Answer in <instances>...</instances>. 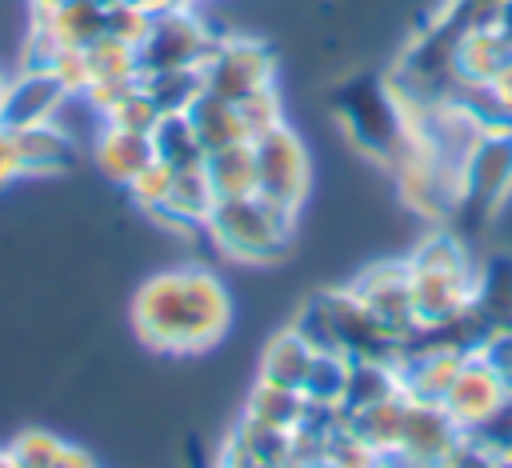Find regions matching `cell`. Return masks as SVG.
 Listing matches in <instances>:
<instances>
[{
	"label": "cell",
	"instance_id": "cell-1",
	"mask_svg": "<svg viewBox=\"0 0 512 468\" xmlns=\"http://www.w3.org/2000/svg\"><path fill=\"white\" fill-rule=\"evenodd\" d=\"M232 324V296L204 264H180L148 276L132 296L136 336L164 356H196Z\"/></svg>",
	"mask_w": 512,
	"mask_h": 468
},
{
	"label": "cell",
	"instance_id": "cell-2",
	"mask_svg": "<svg viewBox=\"0 0 512 468\" xmlns=\"http://www.w3.org/2000/svg\"><path fill=\"white\" fill-rule=\"evenodd\" d=\"M408 276H412V304H416V324L432 328L452 320L472 304L476 292V268L460 244L456 232L440 228L424 236L412 256H408Z\"/></svg>",
	"mask_w": 512,
	"mask_h": 468
},
{
	"label": "cell",
	"instance_id": "cell-3",
	"mask_svg": "<svg viewBox=\"0 0 512 468\" xmlns=\"http://www.w3.org/2000/svg\"><path fill=\"white\" fill-rule=\"evenodd\" d=\"M332 108L340 116V124L348 128V140L384 160L388 168L400 160V152L412 144V124H408V112L400 104V96L392 92L388 80L372 76V72H360V76H348L336 92H332Z\"/></svg>",
	"mask_w": 512,
	"mask_h": 468
},
{
	"label": "cell",
	"instance_id": "cell-4",
	"mask_svg": "<svg viewBox=\"0 0 512 468\" xmlns=\"http://www.w3.org/2000/svg\"><path fill=\"white\" fill-rule=\"evenodd\" d=\"M204 228L224 256L244 260V264H272L292 244V212L268 204L256 192L216 200Z\"/></svg>",
	"mask_w": 512,
	"mask_h": 468
},
{
	"label": "cell",
	"instance_id": "cell-5",
	"mask_svg": "<svg viewBox=\"0 0 512 468\" xmlns=\"http://www.w3.org/2000/svg\"><path fill=\"white\" fill-rule=\"evenodd\" d=\"M512 192V128H480L468 144L456 176V208L460 224H488L492 212Z\"/></svg>",
	"mask_w": 512,
	"mask_h": 468
},
{
	"label": "cell",
	"instance_id": "cell-6",
	"mask_svg": "<svg viewBox=\"0 0 512 468\" xmlns=\"http://www.w3.org/2000/svg\"><path fill=\"white\" fill-rule=\"evenodd\" d=\"M252 148H256V196H264L268 204L296 216V208L304 204L308 184H312V164H308L304 140L288 124H280V128L264 132L260 140H252Z\"/></svg>",
	"mask_w": 512,
	"mask_h": 468
},
{
	"label": "cell",
	"instance_id": "cell-7",
	"mask_svg": "<svg viewBox=\"0 0 512 468\" xmlns=\"http://www.w3.org/2000/svg\"><path fill=\"white\" fill-rule=\"evenodd\" d=\"M200 80H204V92L240 104L244 96L276 84V60L268 44L252 36H216L212 52L200 64Z\"/></svg>",
	"mask_w": 512,
	"mask_h": 468
},
{
	"label": "cell",
	"instance_id": "cell-8",
	"mask_svg": "<svg viewBox=\"0 0 512 468\" xmlns=\"http://www.w3.org/2000/svg\"><path fill=\"white\" fill-rule=\"evenodd\" d=\"M216 36L204 28V20L192 12V4L156 12L148 24V36L136 48L140 76L144 72H168V68H200L204 56L212 52Z\"/></svg>",
	"mask_w": 512,
	"mask_h": 468
},
{
	"label": "cell",
	"instance_id": "cell-9",
	"mask_svg": "<svg viewBox=\"0 0 512 468\" xmlns=\"http://www.w3.org/2000/svg\"><path fill=\"white\" fill-rule=\"evenodd\" d=\"M356 300L404 344L420 324H416V304H412V276H408V260H384L364 268L352 284Z\"/></svg>",
	"mask_w": 512,
	"mask_h": 468
},
{
	"label": "cell",
	"instance_id": "cell-10",
	"mask_svg": "<svg viewBox=\"0 0 512 468\" xmlns=\"http://www.w3.org/2000/svg\"><path fill=\"white\" fill-rule=\"evenodd\" d=\"M68 96L72 92L60 84L56 72H48V68H20V76H12L4 84L0 128L16 132V128H32V124H48L68 104Z\"/></svg>",
	"mask_w": 512,
	"mask_h": 468
},
{
	"label": "cell",
	"instance_id": "cell-11",
	"mask_svg": "<svg viewBox=\"0 0 512 468\" xmlns=\"http://www.w3.org/2000/svg\"><path fill=\"white\" fill-rule=\"evenodd\" d=\"M508 400V392H504V384L496 380V372L480 360V356H468L464 364H460V372L452 376V384H448V392H444V412L464 428V432H476L500 404Z\"/></svg>",
	"mask_w": 512,
	"mask_h": 468
},
{
	"label": "cell",
	"instance_id": "cell-12",
	"mask_svg": "<svg viewBox=\"0 0 512 468\" xmlns=\"http://www.w3.org/2000/svg\"><path fill=\"white\" fill-rule=\"evenodd\" d=\"M12 144H16L20 176H56V172H68L72 160H76V144L56 120L32 124V128H16Z\"/></svg>",
	"mask_w": 512,
	"mask_h": 468
},
{
	"label": "cell",
	"instance_id": "cell-13",
	"mask_svg": "<svg viewBox=\"0 0 512 468\" xmlns=\"http://www.w3.org/2000/svg\"><path fill=\"white\" fill-rule=\"evenodd\" d=\"M32 28H40L56 48H88L104 36V4L96 0H64L56 8L36 12Z\"/></svg>",
	"mask_w": 512,
	"mask_h": 468
},
{
	"label": "cell",
	"instance_id": "cell-14",
	"mask_svg": "<svg viewBox=\"0 0 512 468\" xmlns=\"http://www.w3.org/2000/svg\"><path fill=\"white\" fill-rule=\"evenodd\" d=\"M96 164L108 180L116 184H132L156 156H152V140L148 132H128V128H116V124H104L100 136H96Z\"/></svg>",
	"mask_w": 512,
	"mask_h": 468
},
{
	"label": "cell",
	"instance_id": "cell-15",
	"mask_svg": "<svg viewBox=\"0 0 512 468\" xmlns=\"http://www.w3.org/2000/svg\"><path fill=\"white\" fill-rule=\"evenodd\" d=\"M312 356H316V348L288 324V328H280V332H272L264 340L260 360H256V380H268V384H280V388H296L300 392Z\"/></svg>",
	"mask_w": 512,
	"mask_h": 468
},
{
	"label": "cell",
	"instance_id": "cell-16",
	"mask_svg": "<svg viewBox=\"0 0 512 468\" xmlns=\"http://www.w3.org/2000/svg\"><path fill=\"white\" fill-rule=\"evenodd\" d=\"M512 60V48L504 44V36L492 24L468 28L456 44V80L468 84H492L500 76V68Z\"/></svg>",
	"mask_w": 512,
	"mask_h": 468
},
{
	"label": "cell",
	"instance_id": "cell-17",
	"mask_svg": "<svg viewBox=\"0 0 512 468\" xmlns=\"http://www.w3.org/2000/svg\"><path fill=\"white\" fill-rule=\"evenodd\" d=\"M216 204V192L204 176V168H180L172 176V188H168V200L160 204V220L172 224V228H204L208 212Z\"/></svg>",
	"mask_w": 512,
	"mask_h": 468
},
{
	"label": "cell",
	"instance_id": "cell-18",
	"mask_svg": "<svg viewBox=\"0 0 512 468\" xmlns=\"http://www.w3.org/2000/svg\"><path fill=\"white\" fill-rule=\"evenodd\" d=\"M204 176H208L216 200L252 196L256 192V148H252V140H240V144L208 152L204 156Z\"/></svg>",
	"mask_w": 512,
	"mask_h": 468
},
{
	"label": "cell",
	"instance_id": "cell-19",
	"mask_svg": "<svg viewBox=\"0 0 512 468\" xmlns=\"http://www.w3.org/2000/svg\"><path fill=\"white\" fill-rule=\"evenodd\" d=\"M188 120L204 144V152H216V148H228V144H240L248 140L244 132V120H240V108L224 96H212V92H200L192 104H188Z\"/></svg>",
	"mask_w": 512,
	"mask_h": 468
},
{
	"label": "cell",
	"instance_id": "cell-20",
	"mask_svg": "<svg viewBox=\"0 0 512 468\" xmlns=\"http://www.w3.org/2000/svg\"><path fill=\"white\" fill-rule=\"evenodd\" d=\"M148 140H152V156L160 164H168L176 172L180 168H204V156L208 152H204V144H200L188 112H164L156 120V128L148 132Z\"/></svg>",
	"mask_w": 512,
	"mask_h": 468
},
{
	"label": "cell",
	"instance_id": "cell-21",
	"mask_svg": "<svg viewBox=\"0 0 512 468\" xmlns=\"http://www.w3.org/2000/svg\"><path fill=\"white\" fill-rule=\"evenodd\" d=\"M400 392V376H396V364L392 360H348V384H344V416L352 412H364L388 396Z\"/></svg>",
	"mask_w": 512,
	"mask_h": 468
},
{
	"label": "cell",
	"instance_id": "cell-22",
	"mask_svg": "<svg viewBox=\"0 0 512 468\" xmlns=\"http://www.w3.org/2000/svg\"><path fill=\"white\" fill-rule=\"evenodd\" d=\"M404 420H408V396H404V392H396V396H388V400H380V404H372V408L348 416V424H352L380 456H388V452L400 448Z\"/></svg>",
	"mask_w": 512,
	"mask_h": 468
},
{
	"label": "cell",
	"instance_id": "cell-23",
	"mask_svg": "<svg viewBox=\"0 0 512 468\" xmlns=\"http://www.w3.org/2000/svg\"><path fill=\"white\" fill-rule=\"evenodd\" d=\"M304 392L296 388H280V384H268V380H256L252 392H248V404H244V416L268 424V428H284V432H296V424L304 420Z\"/></svg>",
	"mask_w": 512,
	"mask_h": 468
},
{
	"label": "cell",
	"instance_id": "cell-24",
	"mask_svg": "<svg viewBox=\"0 0 512 468\" xmlns=\"http://www.w3.org/2000/svg\"><path fill=\"white\" fill-rule=\"evenodd\" d=\"M472 304L492 328H512V256H492L484 268H476Z\"/></svg>",
	"mask_w": 512,
	"mask_h": 468
},
{
	"label": "cell",
	"instance_id": "cell-25",
	"mask_svg": "<svg viewBox=\"0 0 512 468\" xmlns=\"http://www.w3.org/2000/svg\"><path fill=\"white\" fill-rule=\"evenodd\" d=\"M144 92L160 112H188V104L204 92L200 68H168V72H144L140 76Z\"/></svg>",
	"mask_w": 512,
	"mask_h": 468
},
{
	"label": "cell",
	"instance_id": "cell-26",
	"mask_svg": "<svg viewBox=\"0 0 512 468\" xmlns=\"http://www.w3.org/2000/svg\"><path fill=\"white\" fill-rule=\"evenodd\" d=\"M228 440H232L236 448H244L248 456H256L260 464H268V468H284V464L292 460V432L268 428V424H260V420H252V416H240V424L232 428Z\"/></svg>",
	"mask_w": 512,
	"mask_h": 468
},
{
	"label": "cell",
	"instance_id": "cell-27",
	"mask_svg": "<svg viewBox=\"0 0 512 468\" xmlns=\"http://www.w3.org/2000/svg\"><path fill=\"white\" fill-rule=\"evenodd\" d=\"M84 60H88V84L96 80H132L140 76V60H136V48L116 40V36H100L84 48Z\"/></svg>",
	"mask_w": 512,
	"mask_h": 468
},
{
	"label": "cell",
	"instance_id": "cell-28",
	"mask_svg": "<svg viewBox=\"0 0 512 468\" xmlns=\"http://www.w3.org/2000/svg\"><path fill=\"white\" fill-rule=\"evenodd\" d=\"M344 384H348V356L340 352H316L308 364V376L300 384L308 404H336L344 400Z\"/></svg>",
	"mask_w": 512,
	"mask_h": 468
},
{
	"label": "cell",
	"instance_id": "cell-29",
	"mask_svg": "<svg viewBox=\"0 0 512 468\" xmlns=\"http://www.w3.org/2000/svg\"><path fill=\"white\" fill-rule=\"evenodd\" d=\"M60 448H64V440L56 432H48V428H24V432H16L4 444V456H8L12 468H52L56 456H60Z\"/></svg>",
	"mask_w": 512,
	"mask_h": 468
},
{
	"label": "cell",
	"instance_id": "cell-30",
	"mask_svg": "<svg viewBox=\"0 0 512 468\" xmlns=\"http://www.w3.org/2000/svg\"><path fill=\"white\" fill-rule=\"evenodd\" d=\"M236 108H240V120H244L248 140H260L264 132H272V128L284 124V104H280L276 84H268V88H260V92H252V96H244Z\"/></svg>",
	"mask_w": 512,
	"mask_h": 468
},
{
	"label": "cell",
	"instance_id": "cell-31",
	"mask_svg": "<svg viewBox=\"0 0 512 468\" xmlns=\"http://www.w3.org/2000/svg\"><path fill=\"white\" fill-rule=\"evenodd\" d=\"M160 116L164 112L152 104V96L144 92V84H136L116 108L104 112V124H116V128H128V132H152Z\"/></svg>",
	"mask_w": 512,
	"mask_h": 468
},
{
	"label": "cell",
	"instance_id": "cell-32",
	"mask_svg": "<svg viewBox=\"0 0 512 468\" xmlns=\"http://www.w3.org/2000/svg\"><path fill=\"white\" fill-rule=\"evenodd\" d=\"M148 24H152V12H144L132 0H116L104 8V36H116L132 48H140V40L148 36Z\"/></svg>",
	"mask_w": 512,
	"mask_h": 468
},
{
	"label": "cell",
	"instance_id": "cell-33",
	"mask_svg": "<svg viewBox=\"0 0 512 468\" xmlns=\"http://www.w3.org/2000/svg\"><path fill=\"white\" fill-rule=\"evenodd\" d=\"M172 176H176V168H168V164H160V160H152L132 184H128V192H132V200L144 208V212H160V204L168 200V188H172Z\"/></svg>",
	"mask_w": 512,
	"mask_h": 468
},
{
	"label": "cell",
	"instance_id": "cell-34",
	"mask_svg": "<svg viewBox=\"0 0 512 468\" xmlns=\"http://www.w3.org/2000/svg\"><path fill=\"white\" fill-rule=\"evenodd\" d=\"M476 356L496 372V380H500L504 392L512 396V328H492V336L480 344Z\"/></svg>",
	"mask_w": 512,
	"mask_h": 468
},
{
	"label": "cell",
	"instance_id": "cell-35",
	"mask_svg": "<svg viewBox=\"0 0 512 468\" xmlns=\"http://www.w3.org/2000/svg\"><path fill=\"white\" fill-rule=\"evenodd\" d=\"M16 176H20L16 144H12V132H8V128H0V188H8Z\"/></svg>",
	"mask_w": 512,
	"mask_h": 468
},
{
	"label": "cell",
	"instance_id": "cell-36",
	"mask_svg": "<svg viewBox=\"0 0 512 468\" xmlns=\"http://www.w3.org/2000/svg\"><path fill=\"white\" fill-rule=\"evenodd\" d=\"M52 468H96V460H92V452H84L80 444H68V440H64V448H60V456H56Z\"/></svg>",
	"mask_w": 512,
	"mask_h": 468
},
{
	"label": "cell",
	"instance_id": "cell-37",
	"mask_svg": "<svg viewBox=\"0 0 512 468\" xmlns=\"http://www.w3.org/2000/svg\"><path fill=\"white\" fill-rule=\"evenodd\" d=\"M492 28L504 36V44L512 48V0H500V8H496V20H492Z\"/></svg>",
	"mask_w": 512,
	"mask_h": 468
},
{
	"label": "cell",
	"instance_id": "cell-38",
	"mask_svg": "<svg viewBox=\"0 0 512 468\" xmlns=\"http://www.w3.org/2000/svg\"><path fill=\"white\" fill-rule=\"evenodd\" d=\"M132 4H140L144 12H172V8H184V4H192V0H132Z\"/></svg>",
	"mask_w": 512,
	"mask_h": 468
},
{
	"label": "cell",
	"instance_id": "cell-39",
	"mask_svg": "<svg viewBox=\"0 0 512 468\" xmlns=\"http://www.w3.org/2000/svg\"><path fill=\"white\" fill-rule=\"evenodd\" d=\"M56 4H64V0H32V12H44V8H56Z\"/></svg>",
	"mask_w": 512,
	"mask_h": 468
},
{
	"label": "cell",
	"instance_id": "cell-40",
	"mask_svg": "<svg viewBox=\"0 0 512 468\" xmlns=\"http://www.w3.org/2000/svg\"><path fill=\"white\" fill-rule=\"evenodd\" d=\"M0 468H8V456H4V448H0Z\"/></svg>",
	"mask_w": 512,
	"mask_h": 468
},
{
	"label": "cell",
	"instance_id": "cell-41",
	"mask_svg": "<svg viewBox=\"0 0 512 468\" xmlns=\"http://www.w3.org/2000/svg\"><path fill=\"white\" fill-rule=\"evenodd\" d=\"M4 84H8V76H0V96H4Z\"/></svg>",
	"mask_w": 512,
	"mask_h": 468
},
{
	"label": "cell",
	"instance_id": "cell-42",
	"mask_svg": "<svg viewBox=\"0 0 512 468\" xmlns=\"http://www.w3.org/2000/svg\"><path fill=\"white\" fill-rule=\"evenodd\" d=\"M96 4H104V8H108V4H116V0H96Z\"/></svg>",
	"mask_w": 512,
	"mask_h": 468
},
{
	"label": "cell",
	"instance_id": "cell-43",
	"mask_svg": "<svg viewBox=\"0 0 512 468\" xmlns=\"http://www.w3.org/2000/svg\"><path fill=\"white\" fill-rule=\"evenodd\" d=\"M508 456H512V448H508Z\"/></svg>",
	"mask_w": 512,
	"mask_h": 468
},
{
	"label": "cell",
	"instance_id": "cell-44",
	"mask_svg": "<svg viewBox=\"0 0 512 468\" xmlns=\"http://www.w3.org/2000/svg\"><path fill=\"white\" fill-rule=\"evenodd\" d=\"M8 468H12V464H8Z\"/></svg>",
	"mask_w": 512,
	"mask_h": 468
}]
</instances>
